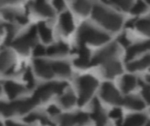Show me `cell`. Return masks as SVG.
<instances>
[{
    "mask_svg": "<svg viewBox=\"0 0 150 126\" xmlns=\"http://www.w3.org/2000/svg\"><path fill=\"white\" fill-rule=\"evenodd\" d=\"M92 18L102 26L112 32L119 31L123 23V18L120 14L100 4L93 6Z\"/></svg>",
    "mask_w": 150,
    "mask_h": 126,
    "instance_id": "obj_1",
    "label": "cell"
},
{
    "mask_svg": "<svg viewBox=\"0 0 150 126\" xmlns=\"http://www.w3.org/2000/svg\"><path fill=\"white\" fill-rule=\"evenodd\" d=\"M77 39L79 44H92V45H101L107 42L110 39V36L101 31L100 29L91 25L89 23H83L78 30Z\"/></svg>",
    "mask_w": 150,
    "mask_h": 126,
    "instance_id": "obj_2",
    "label": "cell"
},
{
    "mask_svg": "<svg viewBox=\"0 0 150 126\" xmlns=\"http://www.w3.org/2000/svg\"><path fill=\"white\" fill-rule=\"evenodd\" d=\"M38 103L39 102L33 96L25 100H18L10 103L0 102V113L6 117L12 116L14 114H23L29 111Z\"/></svg>",
    "mask_w": 150,
    "mask_h": 126,
    "instance_id": "obj_3",
    "label": "cell"
},
{
    "mask_svg": "<svg viewBox=\"0 0 150 126\" xmlns=\"http://www.w3.org/2000/svg\"><path fill=\"white\" fill-rule=\"evenodd\" d=\"M77 85L79 89L78 104L82 106L91 97L98 85V82L92 75H86L78 78Z\"/></svg>",
    "mask_w": 150,
    "mask_h": 126,
    "instance_id": "obj_4",
    "label": "cell"
},
{
    "mask_svg": "<svg viewBox=\"0 0 150 126\" xmlns=\"http://www.w3.org/2000/svg\"><path fill=\"white\" fill-rule=\"evenodd\" d=\"M36 39H37L36 26H32L21 36L12 40L11 45L18 53L25 54L35 45Z\"/></svg>",
    "mask_w": 150,
    "mask_h": 126,
    "instance_id": "obj_5",
    "label": "cell"
},
{
    "mask_svg": "<svg viewBox=\"0 0 150 126\" xmlns=\"http://www.w3.org/2000/svg\"><path fill=\"white\" fill-rule=\"evenodd\" d=\"M66 82H49L40 86L33 94V97L40 103L41 101L47 100L53 94H62L67 88Z\"/></svg>",
    "mask_w": 150,
    "mask_h": 126,
    "instance_id": "obj_6",
    "label": "cell"
},
{
    "mask_svg": "<svg viewBox=\"0 0 150 126\" xmlns=\"http://www.w3.org/2000/svg\"><path fill=\"white\" fill-rule=\"evenodd\" d=\"M120 51L117 43H112L106 47L98 51L95 56L90 61V67L96 66L98 64H105L116 58Z\"/></svg>",
    "mask_w": 150,
    "mask_h": 126,
    "instance_id": "obj_7",
    "label": "cell"
},
{
    "mask_svg": "<svg viewBox=\"0 0 150 126\" xmlns=\"http://www.w3.org/2000/svg\"><path fill=\"white\" fill-rule=\"evenodd\" d=\"M100 95L105 102L112 104H122L123 98L120 96L116 88L110 82H105L102 85Z\"/></svg>",
    "mask_w": 150,
    "mask_h": 126,
    "instance_id": "obj_8",
    "label": "cell"
},
{
    "mask_svg": "<svg viewBox=\"0 0 150 126\" xmlns=\"http://www.w3.org/2000/svg\"><path fill=\"white\" fill-rule=\"evenodd\" d=\"M34 65V69L36 74L45 79H49L52 76H54V72L51 68V64L46 61L40 60V59H36L33 61Z\"/></svg>",
    "mask_w": 150,
    "mask_h": 126,
    "instance_id": "obj_9",
    "label": "cell"
},
{
    "mask_svg": "<svg viewBox=\"0 0 150 126\" xmlns=\"http://www.w3.org/2000/svg\"><path fill=\"white\" fill-rule=\"evenodd\" d=\"M32 5H33L34 11L40 16H42L45 18L54 17V9L45 0H33Z\"/></svg>",
    "mask_w": 150,
    "mask_h": 126,
    "instance_id": "obj_10",
    "label": "cell"
},
{
    "mask_svg": "<svg viewBox=\"0 0 150 126\" xmlns=\"http://www.w3.org/2000/svg\"><path fill=\"white\" fill-rule=\"evenodd\" d=\"M93 111L91 115V118L96 122L97 126H105L106 123V117L104 112V110L102 109L99 101L95 98L93 100Z\"/></svg>",
    "mask_w": 150,
    "mask_h": 126,
    "instance_id": "obj_11",
    "label": "cell"
},
{
    "mask_svg": "<svg viewBox=\"0 0 150 126\" xmlns=\"http://www.w3.org/2000/svg\"><path fill=\"white\" fill-rule=\"evenodd\" d=\"M59 22H60V28L65 35H68L73 32L75 26L74 19L69 11L63 12L60 17Z\"/></svg>",
    "mask_w": 150,
    "mask_h": 126,
    "instance_id": "obj_12",
    "label": "cell"
},
{
    "mask_svg": "<svg viewBox=\"0 0 150 126\" xmlns=\"http://www.w3.org/2000/svg\"><path fill=\"white\" fill-rule=\"evenodd\" d=\"M2 15L3 17L7 19L8 21L11 22H17L18 24L25 25L27 23L28 19L26 16L23 13H20L15 10L12 9H4L2 11Z\"/></svg>",
    "mask_w": 150,
    "mask_h": 126,
    "instance_id": "obj_13",
    "label": "cell"
},
{
    "mask_svg": "<svg viewBox=\"0 0 150 126\" xmlns=\"http://www.w3.org/2000/svg\"><path fill=\"white\" fill-rule=\"evenodd\" d=\"M149 48V41H144V42H139L137 44L132 45L128 47L127 50V54H126V61H131L133 60L136 55L147 51Z\"/></svg>",
    "mask_w": 150,
    "mask_h": 126,
    "instance_id": "obj_14",
    "label": "cell"
},
{
    "mask_svg": "<svg viewBox=\"0 0 150 126\" xmlns=\"http://www.w3.org/2000/svg\"><path fill=\"white\" fill-rule=\"evenodd\" d=\"M122 72V68L119 61L113 59L104 64V73L108 78H112Z\"/></svg>",
    "mask_w": 150,
    "mask_h": 126,
    "instance_id": "obj_15",
    "label": "cell"
},
{
    "mask_svg": "<svg viewBox=\"0 0 150 126\" xmlns=\"http://www.w3.org/2000/svg\"><path fill=\"white\" fill-rule=\"evenodd\" d=\"M4 90H5L7 96L11 99L17 97L18 95H20L21 93H23L25 91V88L22 85L16 83L12 81L5 82L4 84Z\"/></svg>",
    "mask_w": 150,
    "mask_h": 126,
    "instance_id": "obj_16",
    "label": "cell"
},
{
    "mask_svg": "<svg viewBox=\"0 0 150 126\" xmlns=\"http://www.w3.org/2000/svg\"><path fill=\"white\" fill-rule=\"evenodd\" d=\"M54 74H57L61 76L69 77L71 75V69L69 65L65 61H54L50 62Z\"/></svg>",
    "mask_w": 150,
    "mask_h": 126,
    "instance_id": "obj_17",
    "label": "cell"
},
{
    "mask_svg": "<svg viewBox=\"0 0 150 126\" xmlns=\"http://www.w3.org/2000/svg\"><path fill=\"white\" fill-rule=\"evenodd\" d=\"M147 121V117L143 114H133L127 117L125 123L122 124L121 121L117 122L118 126H142Z\"/></svg>",
    "mask_w": 150,
    "mask_h": 126,
    "instance_id": "obj_18",
    "label": "cell"
},
{
    "mask_svg": "<svg viewBox=\"0 0 150 126\" xmlns=\"http://www.w3.org/2000/svg\"><path fill=\"white\" fill-rule=\"evenodd\" d=\"M36 31L37 34L40 37L41 40L44 43H50L53 40V32L50 27L47 25L46 23L44 22H40L36 25Z\"/></svg>",
    "mask_w": 150,
    "mask_h": 126,
    "instance_id": "obj_19",
    "label": "cell"
},
{
    "mask_svg": "<svg viewBox=\"0 0 150 126\" xmlns=\"http://www.w3.org/2000/svg\"><path fill=\"white\" fill-rule=\"evenodd\" d=\"M122 104L126 105L127 107L133 109V110H136V111H140L145 108V103L142 100H141L140 98L134 96H127L125 98H123L122 100Z\"/></svg>",
    "mask_w": 150,
    "mask_h": 126,
    "instance_id": "obj_20",
    "label": "cell"
},
{
    "mask_svg": "<svg viewBox=\"0 0 150 126\" xmlns=\"http://www.w3.org/2000/svg\"><path fill=\"white\" fill-rule=\"evenodd\" d=\"M73 8L80 15H87L91 9V3L90 0H74Z\"/></svg>",
    "mask_w": 150,
    "mask_h": 126,
    "instance_id": "obj_21",
    "label": "cell"
},
{
    "mask_svg": "<svg viewBox=\"0 0 150 126\" xmlns=\"http://www.w3.org/2000/svg\"><path fill=\"white\" fill-rule=\"evenodd\" d=\"M14 55L10 51H4L0 53V72L6 71L11 65H13Z\"/></svg>",
    "mask_w": 150,
    "mask_h": 126,
    "instance_id": "obj_22",
    "label": "cell"
},
{
    "mask_svg": "<svg viewBox=\"0 0 150 126\" xmlns=\"http://www.w3.org/2000/svg\"><path fill=\"white\" fill-rule=\"evenodd\" d=\"M137 84V80L134 75H126L122 77L120 82V87L124 93H128L133 90Z\"/></svg>",
    "mask_w": 150,
    "mask_h": 126,
    "instance_id": "obj_23",
    "label": "cell"
},
{
    "mask_svg": "<svg viewBox=\"0 0 150 126\" xmlns=\"http://www.w3.org/2000/svg\"><path fill=\"white\" fill-rule=\"evenodd\" d=\"M69 46L63 42H59L52 45L47 49H46V53L48 55H62L69 52Z\"/></svg>",
    "mask_w": 150,
    "mask_h": 126,
    "instance_id": "obj_24",
    "label": "cell"
},
{
    "mask_svg": "<svg viewBox=\"0 0 150 126\" xmlns=\"http://www.w3.org/2000/svg\"><path fill=\"white\" fill-rule=\"evenodd\" d=\"M149 55L147 54L146 56H144L143 58L133 61V62H129L127 64V69L130 71H138V70H142L146 68L149 67Z\"/></svg>",
    "mask_w": 150,
    "mask_h": 126,
    "instance_id": "obj_25",
    "label": "cell"
},
{
    "mask_svg": "<svg viewBox=\"0 0 150 126\" xmlns=\"http://www.w3.org/2000/svg\"><path fill=\"white\" fill-rule=\"evenodd\" d=\"M36 120H39L43 125H48V126H54V124H53L49 119H47V118L40 115V114H36V113H32L30 115H28L27 117H25L24 118L25 122L27 123H32L34 122Z\"/></svg>",
    "mask_w": 150,
    "mask_h": 126,
    "instance_id": "obj_26",
    "label": "cell"
},
{
    "mask_svg": "<svg viewBox=\"0 0 150 126\" xmlns=\"http://www.w3.org/2000/svg\"><path fill=\"white\" fill-rule=\"evenodd\" d=\"M134 27L137 28L138 31L141 32L149 35V18H143L139 20H135L134 22Z\"/></svg>",
    "mask_w": 150,
    "mask_h": 126,
    "instance_id": "obj_27",
    "label": "cell"
},
{
    "mask_svg": "<svg viewBox=\"0 0 150 126\" xmlns=\"http://www.w3.org/2000/svg\"><path fill=\"white\" fill-rule=\"evenodd\" d=\"M147 9H148V4L144 0H137L134 4H132L130 11L133 14L138 15L145 12Z\"/></svg>",
    "mask_w": 150,
    "mask_h": 126,
    "instance_id": "obj_28",
    "label": "cell"
},
{
    "mask_svg": "<svg viewBox=\"0 0 150 126\" xmlns=\"http://www.w3.org/2000/svg\"><path fill=\"white\" fill-rule=\"evenodd\" d=\"M61 103L65 108H70L76 103V96L71 91H69L61 97Z\"/></svg>",
    "mask_w": 150,
    "mask_h": 126,
    "instance_id": "obj_29",
    "label": "cell"
},
{
    "mask_svg": "<svg viewBox=\"0 0 150 126\" xmlns=\"http://www.w3.org/2000/svg\"><path fill=\"white\" fill-rule=\"evenodd\" d=\"M110 2L123 11H129L133 4V0H110Z\"/></svg>",
    "mask_w": 150,
    "mask_h": 126,
    "instance_id": "obj_30",
    "label": "cell"
},
{
    "mask_svg": "<svg viewBox=\"0 0 150 126\" xmlns=\"http://www.w3.org/2000/svg\"><path fill=\"white\" fill-rule=\"evenodd\" d=\"M76 124L74 115L65 114L60 118V126H73Z\"/></svg>",
    "mask_w": 150,
    "mask_h": 126,
    "instance_id": "obj_31",
    "label": "cell"
},
{
    "mask_svg": "<svg viewBox=\"0 0 150 126\" xmlns=\"http://www.w3.org/2000/svg\"><path fill=\"white\" fill-rule=\"evenodd\" d=\"M24 80L26 82V86L29 89H32L34 86V79L33 76V74L29 68H27L24 74Z\"/></svg>",
    "mask_w": 150,
    "mask_h": 126,
    "instance_id": "obj_32",
    "label": "cell"
},
{
    "mask_svg": "<svg viewBox=\"0 0 150 126\" xmlns=\"http://www.w3.org/2000/svg\"><path fill=\"white\" fill-rule=\"evenodd\" d=\"M74 118H75V122L80 125H84L89 122V115L83 112H79L74 115Z\"/></svg>",
    "mask_w": 150,
    "mask_h": 126,
    "instance_id": "obj_33",
    "label": "cell"
},
{
    "mask_svg": "<svg viewBox=\"0 0 150 126\" xmlns=\"http://www.w3.org/2000/svg\"><path fill=\"white\" fill-rule=\"evenodd\" d=\"M109 117L111 118L114 119V120H117V122L121 121V119H122V112H121L120 109L115 108L112 111H111V112L109 113Z\"/></svg>",
    "mask_w": 150,
    "mask_h": 126,
    "instance_id": "obj_34",
    "label": "cell"
},
{
    "mask_svg": "<svg viewBox=\"0 0 150 126\" xmlns=\"http://www.w3.org/2000/svg\"><path fill=\"white\" fill-rule=\"evenodd\" d=\"M33 55L35 57H40V56H43L46 54V48L42 46V45H36L33 48Z\"/></svg>",
    "mask_w": 150,
    "mask_h": 126,
    "instance_id": "obj_35",
    "label": "cell"
},
{
    "mask_svg": "<svg viewBox=\"0 0 150 126\" xmlns=\"http://www.w3.org/2000/svg\"><path fill=\"white\" fill-rule=\"evenodd\" d=\"M139 82L142 87V96L145 98V100L147 101V103H149V86L148 84H145L144 82L142 83V82H141V81Z\"/></svg>",
    "mask_w": 150,
    "mask_h": 126,
    "instance_id": "obj_36",
    "label": "cell"
},
{
    "mask_svg": "<svg viewBox=\"0 0 150 126\" xmlns=\"http://www.w3.org/2000/svg\"><path fill=\"white\" fill-rule=\"evenodd\" d=\"M53 5L57 11H62L65 8L64 0H53Z\"/></svg>",
    "mask_w": 150,
    "mask_h": 126,
    "instance_id": "obj_37",
    "label": "cell"
},
{
    "mask_svg": "<svg viewBox=\"0 0 150 126\" xmlns=\"http://www.w3.org/2000/svg\"><path fill=\"white\" fill-rule=\"evenodd\" d=\"M118 42L121 44L123 46H128L130 45V40L126 34H121L118 39Z\"/></svg>",
    "mask_w": 150,
    "mask_h": 126,
    "instance_id": "obj_38",
    "label": "cell"
},
{
    "mask_svg": "<svg viewBox=\"0 0 150 126\" xmlns=\"http://www.w3.org/2000/svg\"><path fill=\"white\" fill-rule=\"evenodd\" d=\"M47 112H48L50 115L54 116V115H57V114H59V113H60V110H59L55 105H51V106H49V107H48V109H47Z\"/></svg>",
    "mask_w": 150,
    "mask_h": 126,
    "instance_id": "obj_39",
    "label": "cell"
},
{
    "mask_svg": "<svg viewBox=\"0 0 150 126\" xmlns=\"http://www.w3.org/2000/svg\"><path fill=\"white\" fill-rule=\"evenodd\" d=\"M20 0H0V8L4 5L10 4H15L19 2Z\"/></svg>",
    "mask_w": 150,
    "mask_h": 126,
    "instance_id": "obj_40",
    "label": "cell"
},
{
    "mask_svg": "<svg viewBox=\"0 0 150 126\" xmlns=\"http://www.w3.org/2000/svg\"><path fill=\"white\" fill-rule=\"evenodd\" d=\"M5 125L6 126H25V125H19V124L13 123L12 121H6Z\"/></svg>",
    "mask_w": 150,
    "mask_h": 126,
    "instance_id": "obj_41",
    "label": "cell"
},
{
    "mask_svg": "<svg viewBox=\"0 0 150 126\" xmlns=\"http://www.w3.org/2000/svg\"><path fill=\"white\" fill-rule=\"evenodd\" d=\"M4 24L0 22V35L3 33V31H4Z\"/></svg>",
    "mask_w": 150,
    "mask_h": 126,
    "instance_id": "obj_42",
    "label": "cell"
},
{
    "mask_svg": "<svg viewBox=\"0 0 150 126\" xmlns=\"http://www.w3.org/2000/svg\"><path fill=\"white\" fill-rule=\"evenodd\" d=\"M0 94H1V86H0Z\"/></svg>",
    "mask_w": 150,
    "mask_h": 126,
    "instance_id": "obj_43",
    "label": "cell"
},
{
    "mask_svg": "<svg viewBox=\"0 0 150 126\" xmlns=\"http://www.w3.org/2000/svg\"><path fill=\"white\" fill-rule=\"evenodd\" d=\"M146 126H149V125H146Z\"/></svg>",
    "mask_w": 150,
    "mask_h": 126,
    "instance_id": "obj_44",
    "label": "cell"
},
{
    "mask_svg": "<svg viewBox=\"0 0 150 126\" xmlns=\"http://www.w3.org/2000/svg\"><path fill=\"white\" fill-rule=\"evenodd\" d=\"M0 126H1V124H0Z\"/></svg>",
    "mask_w": 150,
    "mask_h": 126,
    "instance_id": "obj_45",
    "label": "cell"
}]
</instances>
